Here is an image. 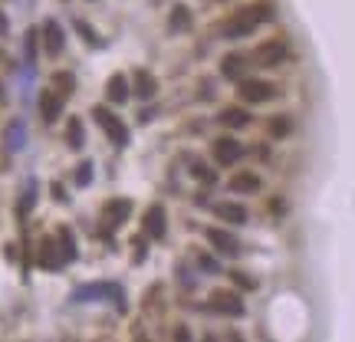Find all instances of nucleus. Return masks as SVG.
Listing matches in <instances>:
<instances>
[{
  "label": "nucleus",
  "mask_w": 355,
  "mask_h": 342,
  "mask_svg": "<svg viewBox=\"0 0 355 342\" xmlns=\"http://www.w3.org/2000/svg\"><path fill=\"white\" fill-rule=\"evenodd\" d=\"M50 86H53L59 96H66V99H69V96L76 92V76L69 73V70H56V73L50 76Z\"/></svg>",
  "instance_id": "nucleus-24"
},
{
  "label": "nucleus",
  "mask_w": 355,
  "mask_h": 342,
  "mask_svg": "<svg viewBox=\"0 0 355 342\" xmlns=\"http://www.w3.org/2000/svg\"><path fill=\"white\" fill-rule=\"evenodd\" d=\"M168 30H171V33H191V30H194V14H191V7H184V3H175V7H171V14H168Z\"/></svg>",
  "instance_id": "nucleus-19"
},
{
  "label": "nucleus",
  "mask_w": 355,
  "mask_h": 342,
  "mask_svg": "<svg viewBox=\"0 0 355 342\" xmlns=\"http://www.w3.org/2000/svg\"><path fill=\"white\" fill-rule=\"evenodd\" d=\"M0 103H7V89H3V83H0Z\"/></svg>",
  "instance_id": "nucleus-41"
},
{
  "label": "nucleus",
  "mask_w": 355,
  "mask_h": 342,
  "mask_svg": "<svg viewBox=\"0 0 355 342\" xmlns=\"http://www.w3.org/2000/svg\"><path fill=\"white\" fill-rule=\"evenodd\" d=\"M99 214H103L105 231H118L122 224L132 217V197H109Z\"/></svg>",
  "instance_id": "nucleus-9"
},
{
  "label": "nucleus",
  "mask_w": 355,
  "mask_h": 342,
  "mask_svg": "<svg viewBox=\"0 0 355 342\" xmlns=\"http://www.w3.org/2000/svg\"><path fill=\"white\" fill-rule=\"evenodd\" d=\"M247 70H250V56L247 53H224L221 56V79H227V83H240L244 76H247Z\"/></svg>",
  "instance_id": "nucleus-13"
},
{
  "label": "nucleus",
  "mask_w": 355,
  "mask_h": 342,
  "mask_svg": "<svg viewBox=\"0 0 355 342\" xmlns=\"http://www.w3.org/2000/svg\"><path fill=\"white\" fill-rule=\"evenodd\" d=\"M73 30L83 36V43H86L89 50H103V46H105L103 33H96V30H92V27L86 23V20H73Z\"/></svg>",
  "instance_id": "nucleus-25"
},
{
  "label": "nucleus",
  "mask_w": 355,
  "mask_h": 342,
  "mask_svg": "<svg viewBox=\"0 0 355 342\" xmlns=\"http://www.w3.org/2000/svg\"><path fill=\"white\" fill-rule=\"evenodd\" d=\"M197 270H204V273H221V264H217V257H211V253H197Z\"/></svg>",
  "instance_id": "nucleus-31"
},
{
  "label": "nucleus",
  "mask_w": 355,
  "mask_h": 342,
  "mask_svg": "<svg viewBox=\"0 0 355 342\" xmlns=\"http://www.w3.org/2000/svg\"><path fill=\"white\" fill-rule=\"evenodd\" d=\"M273 7L270 3H253V7H244V10H237L230 20H224L221 23V36L224 40H247L257 33L260 23H270L273 20Z\"/></svg>",
  "instance_id": "nucleus-1"
},
{
  "label": "nucleus",
  "mask_w": 355,
  "mask_h": 342,
  "mask_svg": "<svg viewBox=\"0 0 355 342\" xmlns=\"http://www.w3.org/2000/svg\"><path fill=\"white\" fill-rule=\"evenodd\" d=\"M56 240H59V250H63V257H66V264L79 257V244H76V234L69 231V227H66V224H63V227L56 231Z\"/></svg>",
  "instance_id": "nucleus-23"
},
{
  "label": "nucleus",
  "mask_w": 355,
  "mask_h": 342,
  "mask_svg": "<svg viewBox=\"0 0 355 342\" xmlns=\"http://www.w3.org/2000/svg\"><path fill=\"white\" fill-rule=\"evenodd\" d=\"M40 46H43V40H40V27H30L27 36H23V56H27V66H33V63H36V56H40Z\"/></svg>",
  "instance_id": "nucleus-26"
},
{
  "label": "nucleus",
  "mask_w": 355,
  "mask_h": 342,
  "mask_svg": "<svg viewBox=\"0 0 355 342\" xmlns=\"http://www.w3.org/2000/svg\"><path fill=\"white\" fill-rule=\"evenodd\" d=\"M33 208H36V181H27V191H23V197L17 201V217L27 221V214Z\"/></svg>",
  "instance_id": "nucleus-29"
},
{
  "label": "nucleus",
  "mask_w": 355,
  "mask_h": 342,
  "mask_svg": "<svg viewBox=\"0 0 355 342\" xmlns=\"http://www.w3.org/2000/svg\"><path fill=\"white\" fill-rule=\"evenodd\" d=\"M263 188V181L257 171H234L230 181H227V191L230 194H240V197H247V194H257Z\"/></svg>",
  "instance_id": "nucleus-18"
},
{
  "label": "nucleus",
  "mask_w": 355,
  "mask_h": 342,
  "mask_svg": "<svg viewBox=\"0 0 355 342\" xmlns=\"http://www.w3.org/2000/svg\"><path fill=\"white\" fill-rule=\"evenodd\" d=\"M207 197H211L207 191H197V194H194V204H197V208H207V204H211Z\"/></svg>",
  "instance_id": "nucleus-38"
},
{
  "label": "nucleus",
  "mask_w": 355,
  "mask_h": 342,
  "mask_svg": "<svg viewBox=\"0 0 355 342\" xmlns=\"http://www.w3.org/2000/svg\"><path fill=\"white\" fill-rule=\"evenodd\" d=\"M214 211V217L221 224H247L250 221V211L244 208L240 201H217V204H211Z\"/></svg>",
  "instance_id": "nucleus-17"
},
{
  "label": "nucleus",
  "mask_w": 355,
  "mask_h": 342,
  "mask_svg": "<svg viewBox=\"0 0 355 342\" xmlns=\"http://www.w3.org/2000/svg\"><path fill=\"white\" fill-rule=\"evenodd\" d=\"M207 306L214 312H221L227 319H240L247 312V303H244V293L237 286H217L211 297H207Z\"/></svg>",
  "instance_id": "nucleus-3"
},
{
  "label": "nucleus",
  "mask_w": 355,
  "mask_h": 342,
  "mask_svg": "<svg viewBox=\"0 0 355 342\" xmlns=\"http://www.w3.org/2000/svg\"><path fill=\"white\" fill-rule=\"evenodd\" d=\"M132 96L135 99H142V103H151L155 96H158V79L148 73V70H132Z\"/></svg>",
  "instance_id": "nucleus-16"
},
{
  "label": "nucleus",
  "mask_w": 355,
  "mask_h": 342,
  "mask_svg": "<svg viewBox=\"0 0 355 342\" xmlns=\"http://www.w3.org/2000/svg\"><path fill=\"white\" fill-rule=\"evenodd\" d=\"M204 240L211 244V250L217 253V257H240V240L227 227H207Z\"/></svg>",
  "instance_id": "nucleus-8"
},
{
  "label": "nucleus",
  "mask_w": 355,
  "mask_h": 342,
  "mask_svg": "<svg viewBox=\"0 0 355 342\" xmlns=\"http://www.w3.org/2000/svg\"><path fill=\"white\" fill-rule=\"evenodd\" d=\"M142 234L148 240H164L168 234V214H164V204H151V208L142 214Z\"/></svg>",
  "instance_id": "nucleus-12"
},
{
  "label": "nucleus",
  "mask_w": 355,
  "mask_h": 342,
  "mask_svg": "<svg viewBox=\"0 0 355 342\" xmlns=\"http://www.w3.org/2000/svg\"><path fill=\"white\" fill-rule=\"evenodd\" d=\"M253 60L266 70H280L283 63L290 60V46H286V40H266L253 50Z\"/></svg>",
  "instance_id": "nucleus-7"
},
{
  "label": "nucleus",
  "mask_w": 355,
  "mask_h": 342,
  "mask_svg": "<svg viewBox=\"0 0 355 342\" xmlns=\"http://www.w3.org/2000/svg\"><path fill=\"white\" fill-rule=\"evenodd\" d=\"M217 122H221L224 129H230V132H240V129H247L253 122V116L247 105H224L221 112H217Z\"/></svg>",
  "instance_id": "nucleus-15"
},
{
  "label": "nucleus",
  "mask_w": 355,
  "mask_h": 342,
  "mask_svg": "<svg viewBox=\"0 0 355 342\" xmlns=\"http://www.w3.org/2000/svg\"><path fill=\"white\" fill-rule=\"evenodd\" d=\"M36 264L43 270H63L66 267V257H63V250H59V240L56 237H40L36 240Z\"/></svg>",
  "instance_id": "nucleus-11"
},
{
  "label": "nucleus",
  "mask_w": 355,
  "mask_h": 342,
  "mask_svg": "<svg viewBox=\"0 0 355 342\" xmlns=\"http://www.w3.org/2000/svg\"><path fill=\"white\" fill-rule=\"evenodd\" d=\"M3 250H7V260H10V264H14V260H17V247H14V244H7V247H3Z\"/></svg>",
  "instance_id": "nucleus-40"
},
{
  "label": "nucleus",
  "mask_w": 355,
  "mask_h": 342,
  "mask_svg": "<svg viewBox=\"0 0 355 342\" xmlns=\"http://www.w3.org/2000/svg\"><path fill=\"white\" fill-rule=\"evenodd\" d=\"M270 211H273L277 217H280V214H286V201H283V197H273V201H270Z\"/></svg>",
  "instance_id": "nucleus-35"
},
{
  "label": "nucleus",
  "mask_w": 355,
  "mask_h": 342,
  "mask_svg": "<svg viewBox=\"0 0 355 342\" xmlns=\"http://www.w3.org/2000/svg\"><path fill=\"white\" fill-rule=\"evenodd\" d=\"M92 171H96V164L89 162V158L76 164L73 168V184L76 188H89V184H92Z\"/></svg>",
  "instance_id": "nucleus-30"
},
{
  "label": "nucleus",
  "mask_w": 355,
  "mask_h": 342,
  "mask_svg": "<svg viewBox=\"0 0 355 342\" xmlns=\"http://www.w3.org/2000/svg\"><path fill=\"white\" fill-rule=\"evenodd\" d=\"M105 99L109 105H125L132 99V76L125 73H112L105 79Z\"/></svg>",
  "instance_id": "nucleus-14"
},
{
  "label": "nucleus",
  "mask_w": 355,
  "mask_h": 342,
  "mask_svg": "<svg viewBox=\"0 0 355 342\" xmlns=\"http://www.w3.org/2000/svg\"><path fill=\"white\" fill-rule=\"evenodd\" d=\"M214 96H217V92H214V83H211V79H207V83H201V92H197V99H201V103H211Z\"/></svg>",
  "instance_id": "nucleus-34"
},
{
  "label": "nucleus",
  "mask_w": 355,
  "mask_h": 342,
  "mask_svg": "<svg viewBox=\"0 0 355 342\" xmlns=\"http://www.w3.org/2000/svg\"><path fill=\"white\" fill-rule=\"evenodd\" d=\"M211 155H214V162L221 164V168H234V164H240V158L247 155V149H244V142L234 138V135H217V138L211 142Z\"/></svg>",
  "instance_id": "nucleus-5"
},
{
  "label": "nucleus",
  "mask_w": 355,
  "mask_h": 342,
  "mask_svg": "<svg viewBox=\"0 0 355 342\" xmlns=\"http://www.w3.org/2000/svg\"><path fill=\"white\" fill-rule=\"evenodd\" d=\"M227 277H230V286H237L240 293H257V286H260L247 270H227Z\"/></svg>",
  "instance_id": "nucleus-28"
},
{
  "label": "nucleus",
  "mask_w": 355,
  "mask_h": 342,
  "mask_svg": "<svg viewBox=\"0 0 355 342\" xmlns=\"http://www.w3.org/2000/svg\"><path fill=\"white\" fill-rule=\"evenodd\" d=\"M89 3H92V0H89Z\"/></svg>",
  "instance_id": "nucleus-42"
},
{
  "label": "nucleus",
  "mask_w": 355,
  "mask_h": 342,
  "mask_svg": "<svg viewBox=\"0 0 355 342\" xmlns=\"http://www.w3.org/2000/svg\"><path fill=\"white\" fill-rule=\"evenodd\" d=\"M36 109H40V119H43L46 125H56V122L63 119V112H66V96H59V92L50 86V89L40 92Z\"/></svg>",
  "instance_id": "nucleus-10"
},
{
  "label": "nucleus",
  "mask_w": 355,
  "mask_h": 342,
  "mask_svg": "<svg viewBox=\"0 0 355 342\" xmlns=\"http://www.w3.org/2000/svg\"><path fill=\"white\" fill-rule=\"evenodd\" d=\"M151 119H155V109H142L138 112V125H148Z\"/></svg>",
  "instance_id": "nucleus-36"
},
{
  "label": "nucleus",
  "mask_w": 355,
  "mask_h": 342,
  "mask_svg": "<svg viewBox=\"0 0 355 342\" xmlns=\"http://www.w3.org/2000/svg\"><path fill=\"white\" fill-rule=\"evenodd\" d=\"M145 234H138L135 237V264H145Z\"/></svg>",
  "instance_id": "nucleus-33"
},
{
  "label": "nucleus",
  "mask_w": 355,
  "mask_h": 342,
  "mask_svg": "<svg viewBox=\"0 0 355 342\" xmlns=\"http://www.w3.org/2000/svg\"><path fill=\"white\" fill-rule=\"evenodd\" d=\"M89 116H92V122H96V125L103 129V135L109 138V145H112L116 151H122V149H129V145H132V135H129V129H125V122L118 119V116L112 112V109H109V105H99V103H96Z\"/></svg>",
  "instance_id": "nucleus-2"
},
{
  "label": "nucleus",
  "mask_w": 355,
  "mask_h": 342,
  "mask_svg": "<svg viewBox=\"0 0 355 342\" xmlns=\"http://www.w3.org/2000/svg\"><path fill=\"white\" fill-rule=\"evenodd\" d=\"M50 194H53V201H56V204H69V191H66V184H63V181H50Z\"/></svg>",
  "instance_id": "nucleus-32"
},
{
  "label": "nucleus",
  "mask_w": 355,
  "mask_h": 342,
  "mask_svg": "<svg viewBox=\"0 0 355 342\" xmlns=\"http://www.w3.org/2000/svg\"><path fill=\"white\" fill-rule=\"evenodd\" d=\"M188 162H191V178H197L204 188L217 184V171H214L207 162H201V158H188Z\"/></svg>",
  "instance_id": "nucleus-27"
},
{
  "label": "nucleus",
  "mask_w": 355,
  "mask_h": 342,
  "mask_svg": "<svg viewBox=\"0 0 355 342\" xmlns=\"http://www.w3.org/2000/svg\"><path fill=\"white\" fill-rule=\"evenodd\" d=\"M66 145L73 151L86 149V125H83L79 116H69V119H66Z\"/></svg>",
  "instance_id": "nucleus-22"
},
{
  "label": "nucleus",
  "mask_w": 355,
  "mask_h": 342,
  "mask_svg": "<svg viewBox=\"0 0 355 342\" xmlns=\"http://www.w3.org/2000/svg\"><path fill=\"white\" fill-rule=\"evenodd\" d=\"M0 36H10V20H7L3 10H0Z\"/></svg>",
  "instance_id": "nucleus-37"
},
{
  "label": "nucleus",
  "mask_w": 355,
  "mask_h": 342,
  "mask_svg": "<svg viewBox=\"0 0 355 342\" xmlns=\"http://www.w3.org/2000/svg\"><path fill=\"white\" fill-rule=\"evenodd\" d=\"M266 135H270L273 142L290 138V135H293V116H286V112H280V116H270V119H266Z\"/></svg>",
  "instance_id": "nucleus-21"
},
{
  "label": "nucleus",
  "mask_w": 355,
  "mask_h": 342,
  "mask_svg": "<svg viewBox=\"0 0 355 342\" xmlns=\"http://www.w3.org/2000/svg\"><path fill=\"white\" fill-rule=\"evenodd\" d=\"M3 145H7V151H20L23 145H27V125H23V119H10V122H7Z\"/></svg>",
  "instance_id": "nucleus-20"
},
{
  "label": "nucleus",
  "mask_w": 355,
  "mask_h": 342,
  "mask_svg": "<svg viewBox=\"0 0 355 342\" xmlns=\"http://www.w3.org/2000/svg\"><path fill=\"white\" fill-rule=\"evenodd\" d=\"M40 40H43V53L50 60H59V56H63V50H66V30L59 27V20L46 17L43 23H40Z\"/></svg>",
  "instance_id": "nucleus-6"
},
{
  "label": "nucleus",
  "mask_w": 355,
  "mask_h": 342,
  "mask_svg": "<svg viewBox=\"0 0 355 342\" xmlns=\"http://www.w3.org/2000/svg\"><path fill=\"white\" fill-rule=\"evenodd\" d=\"M277 96V86L266 83V79H257V76H244L237 83V99L244 105H263Z\"/></svg>",
  "instance_id": "nucleus-4"
},
{
  "label": "nucleus",
  "mask_w": 355,
  "mask_h": 342,
  "mask_svg": "<svg viewBox=\"0 0 355 342\" xmlns=\"http://www.w3.org/2000/svg\"><path fill=\"white\" fill-rule=\"evenodd\" d=\"M175 339H191V332H188V326H175V332H171Z\"/></svg>",
  "instance_id": "nucleus-39"
}]
</instances>
